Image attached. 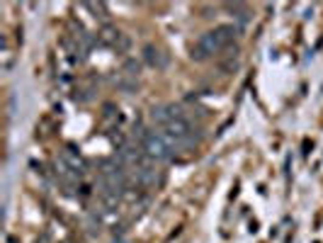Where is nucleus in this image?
Listing matches in <instances>:
<instances>
[{
    "label": "nucleus",
    "mask_w": 323,
    "mask_h": 243,
    "mask_svg": "<svg viewBox=\"0 0 323 243\" xmlns=\"http://www.w3.org/2000/svg\"><path fill=\"white\" fill-rule=\"evenodd\" d=\"M141 149H144V153H146L148 158H153V161H168V158H173V151H175L161 131H148L146 139L141 141Z\"/></svg>",
    "instance_id": "obj_1"
},
{
    "label": "nucleus",
    "mask_w": 323,
    "mask_h": 243,
    "mask_svg": "<svg viewBox=\"0 0 323 243\" xmlns=\"http://www.w3.org/2000/svg\"><path fill=\"white\" fill-rule=\"evenodd\" d=\"M219 51H221V46H219L216 37H214L211 32H206V34H202L200 39L195 41V46H192V59H195V61H206L209 56H214V54H219Z\"/></svg>",
    "instance_id": "obj_2"
},
{
    "label": "nucleus",
    "mask_w": 323,
    "mask_h": 243,
    "mask_svg": "<svg viewBox=\"0 0 323 243\" xmlns=\"http://www.w3.org/2000/svg\"><path fill=\"white\" fill-rule=\"evenodd\" d=\"M144 61H146L148 66H153V68H165V66H168V56L163 54L158 46H153V44L144 46Z\"/></svg>",
    "instance_id": "obj_3"
},
{
    "label": "nucleus",
    "mask_w": 323,
    "mask_h": 243,
    "mask_svg": "<svg viewBox=\"0 0 323 243\" xmlns=\"http://www.w3.org/2000/svg\"><path fill=\"white\" fill-rule=\"evenodd\" d=\"M151 122L165 129V126L173 122V117H170V110H168V107H156V110L151 112Z\"/></svg>",
    "instance_id": "obj_4"
},
{
    "label": "nucleus",
    "mask_w": 323,
    "mask_h": 243,
    "mask_svg": "<svg viewBox=\"0 0 323 243\" xmlns=\"http://www.w3.org/2000/svg\"><path fill=\"white\" fill-rule=\"evenodd\" d=\"M119 37L121 34L115 30V27H110V25H105V27L100 30V41H105V44H112V46H115Z\"/></svg>",
    "instance_id": "obj_5"
},
{
    "label": "nucleus",
    "mask_w": 323,
    "mask_h": 243,
    "mask_svg": "<svg viewBox=\"0 0 323 243\" xmlns=\"http://www.w3.org/2000/svg\"><path fill=\"white\" fill-rule=\"evenodd\" d=\"M85 7L88 10H92L95 12V17H107V7H105V2H85Z\"/></svg>",
    "instance_id": "obj_6"
},
{
    "label": "nucleus",
    "mask_w": 323,
    "mask_h": 243,
    "mask_svg": "<svg viewBox=\"0 0 323 243\" xmlns=\"http://www.w3.org/2000/svg\"><path fill=\"white\" fill-rule=\"evenodd\" d=\"M139 61H134V59H129L126 63H124V76H129V78H136L139 76Z\"/></svg>",
    "instance_id": "obj_7"
},
{
    "label": "nucleus",
    "mask_w": 323,
    "mask_h": 243,
    "mask_svg": "<svg viewBox=\"0 0 323 243\" xmlns=\"http://www.w3.org/2000/svg\"><path fill=\"white\" fill-rule=\"evenodd\" d=\"M229 10L234 12V17H236V20H241V22L248 20V7H245V5H238V2H236V5H229Z\"/></svg>",
    "instance_id": "obj_8"
},
{
    "label": "nucleus",
    "mask_w": 323,
    "mask_h": 243,
    "mask_svg": "<svg viewBox=\"0 0 323 243\" xmlns=\"http://www.w3.org/2000/svg\"><path fill=\"white\" fill-rule=\"evenodd\" d=\"M117 88L124 90V92H131V90H136V78H129V76H124L117 81Z\"/></svg>",
    "instance_id": "obj_9"
},
{
    "label": "nucleus",
    "mask_w": 323,
    "mask_h": 243,
    "mask_svg": "<svg viewBox=\"0 0 323 243\" xmlns=\"http://www.w3.org/2000/svg\"><path fill=\"white\" fill-rule=\"evenodd\" d=\"M115 46H117V49H121V51H124V49H126V46H129V39H126V37H124V34H121L119 39H117V44H115Z\"/></svg>",
    "instance_id": "obj_10"
}]
</instances>
